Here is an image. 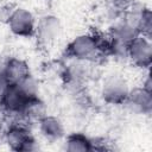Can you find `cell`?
<instances>
[{
    "instance_id": "obj_1",
    "label": "cell",
    "mask_w": 152,
    "mask_h": 152,
    "mask_svg": "<svg viewBox=\"0 0 152 152\" xmlns=\"http://www.w3.org/2000/svg\"><path fill=\"white\" fill-rule=\"evenodd\" d=\"M99 53L100 46L96 34H78L68 45V55L76 61L90 62Z\"/></svg>"
},
{
    "instance_id": "obj_2",
    "label": "cell",
    "mask_w": 152,
    "mask_h": 152,
    "mask_svg": "<svg viewBox=\"0 0 152 152\" xmlns=\"http://www.w3.org/2000/svg\"><path fill=\"white\" fill-rule=\"evenodd\" d=\"M6 23L13 34L19 37H30L34 34L37 20L28 10L24 7H15L12 10Z\"/></svg>"
},
{
    "instance_id": "obj_3",
    "label": "cell",
    "mask_w": 152,
    "mask_h": 152,
    "mask_svg": "<svg viewBox=\"0 0 152 152\" xmlns=\"http://www.w3.org/2000/svg\"><path fill=\"white\" fill-rule=\"evenodd\" d=\"M127 58L138 68L148 69L152 63L151 38L139 33L127 48Z\"/></svg>"
},
{
    "instance_id": "obj_4",
    "label": "cell",
    "mask_w": 152,
    "mask_h": 152,
    "mask_svg": "<svg viewBox=\"0 0 152 152\" xmlns=\"http://www.w3.org/2000/svg\"><path fill=\"white\" fill-rule=\"evenodd\" d=\"M128 91L129 87L126 80L116 75L108 76L101 87V96L108 104H124Z\"/></svg>"
},
{
    "instance_id": "obj_5",
    "label": "cell",
    "mask_w": 152,
    "mask_h": 152,
    "mask_svg": "<svg viewBox=\"0 0 152 152\" xmlns=\"http://www.w3.org/2000/svg\"><path fill=\"white\" fill-rule=\"evenodd\" d=\"M28 100L17 84H7L0 96V106L5 113L20 116Z\"/></svg>"
},
{
    "instance_id": "obj_6",
    "label": "cell",
    "mask_w": 152,
    "mask_h": 152,
    "mask_svg": "<svg viewBox=\"0 0 152 152\" xmlns=\"http://www.w3.org/2000/svg\"><path fill=\"white\" fill-rule=\"evenodd\" d=\"M61 33H62V24L59 19L55 15L51 14L44 15L36 24L34 34L38 42L43 45L52 44L56 39H58Z\"/></svg>"
},
{
    "instance_id": "obj_7",
    "label": "cell",
    "mask_w": 152,
    "mask_h": 152,
    "mask_svg": "<svg viewBox=\"0 0 152 152\" xmlns=\"http://www.w3.org/2000/svg\"><path fill=\"white\" fill-rule=\"evenodd\" d=\"M152 91L146 90L144 87H135L129 89L124 104L132 112L138 114H150L152 110Z\"/></svg>"
},
{
    "instance_id": "obj_8",
    "label": "cell",
    "mask_w": 152,
    "mask_h": 152,
    "mask_svg": "<svg viewBox=\"0 0 152 152\" xmlns=\"http://www.w3.org/2000/svg\"><path fill=\"white\" fill-rule=\"evenodd\" d=\"M37 124H38V128H39L42 137L49 141L61 140L65 135L64 124L57 116L46 114Z\"/></svg>"
},
{
    "instance_id": "obj_9",
    "label": "cell",
    "mask_w": 152,
    "mask_h": 152,
    "mask_svg": "<svg viewBox=\"0 0 152 152\" xmlns=\"http://www.w3.org/2000/svg\"><path fill=\"white\" fill-rule=\"evenodd\" d=\"M32 135L27 131V128L21 124H13L11 125L4 133V141L11 150L14 151H23L25 142Z\"/></svg>"
},
{
    "instance_id": "obj_10",
    "label": "cell",
    "mask_w": 152,
    "mask_h": 152,
    "mask_svg": "<svg viewBox=\"0 0 152 152\" xmlns=\"http://www.w3.org/2000/svg\"><path fill=\"white\" fill-rule=\"evenodd\" d=\"M30 74L31 72H30L28 64L24 59H21L19 57L7 58L5 77H6V81L8 84H17Z\"/></svg>"
},
{
    "instance_id": "obj_11",
    "label": "cell",
    "mask_w": 152,
    "mask_h": 152,
    "mask_svg": "<svg viewBox=\"0 0 152 152\" xmlns=\"http://www.w3.org/2000/svg\"><path fill=\"white\" fill-rule=\"evenodd\" d=\"M48 114L46 112V106L45 103L39 99V97H34L27 101L23 113H21V118H24L27 121H36L38 122L42 118H44Z\"/></svg>"
},
{
    "instance_id": "obj_12",
    "label": "cell",
    "mask_w": 152,
    "mask_h": 152,
    "mask_svg": "<svg viewBox=\"0 0 152 152\" xmlns=\"http://www.w3.org/2000/svg\"><path fill=\"white\" fill-rule=\"evenodd\" d=\"M64 148L68 152H87L94 150L91 140L81 133H74L66 137Z\"/></svg>"
},
{
    "instance_id": "obj_13",
    "label": "cell",
    "mask_w": 152,
    "mask_h": 152,
    "mask_svg": "<svg viewBox=\"0 0 152 152\" xmlns=\"http://www.w3.org/2000/svg\"><path fill=\"white\" fill-rule=\"evenodd\" d=\"M18 88L24 93V95L27 99H34L38 97L39 94V83L37 81V78L33 75H27L26 77H24L19 83H17Z\"/></svg>"
},
{
    "instance_id": "obj_14",
    "label": "cell",
    "mask_w": 152,
    "mask_h": 152,
    "mask_svg": "<svg viewBox=\"0 0 152 152\" xmlns=\"http://www.w3.org/2000/svg\"><path fill=\"white\" fill-rule=\"evenodd\" d=\"M137 0H112L113 6L119 11H125L127 7L133 5Z\"/></svg>"
},
{
    "instance_id": "obj_15",
    "label": "cell",
    "mask_w": 152,
    "mask_h": 152,
    "mask_svg": "<svg viewBox=\"0 0 152 152\" xmlns=\"http://www.w3.org/2000/svg\"><path fill=\"white\" fill-rule=\"evenodd\" d=\"M39 148H40L39 142H38L33 137H31V138L25 142V145H24V147H23V151H37V150H39Z\"/></svg>"
},
{
    "instance_id": "obj_16",
    "label": "cell",
    "mask_w": 152,
    "mask_h": 152,
    "mask_svg": "<svg viewBox=\"0 0 152 152\" xmlns=\"http://www.w3.org/2000/svg\"><path fill=\"white\" fill-rule=\"evenodd\" d=\"M6 63H7V58H4L2 56H0V77H5ZM5 78H6V77H5Z\"/></svg>"
},
{
    "instance_id": "obj_17",
    "label": "cell",
    "mask_w": 152,
    "mask_h": 152,
    "mask_svg": "<svg viewBox=\"0 0 152 152\" xmlns=\"http://www.w3.org/2000/svg\"><path fill=\"white\" fill-rule=\"evenodd\" d=\"M141 87H144L146 90H148V91H152V82H151V77H150V75H146V78L142 81V86Z\"/></svg>"
},
{
    "instance_id": "obj_18",
    "label": "cell",
    "mask_w": 152,
    "mask_h": 152,
    "mask_svg": "<svg viewBox=\"0 0 152 152\" xmlns=\"http://www.w3.org/2000/svg\"><path fill=\"white\" fill-rule=\"evenodd\" d=\"M7 81H6V78L5 77H0V96L2 95V93H4V90H5V88L7 87Z\"/></svg>"
}]
</instances>
